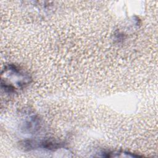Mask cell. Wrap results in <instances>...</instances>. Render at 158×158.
Wrapping results in <instances>:
<instances>
[{
	"instance_id": "6da1fadb",
	"label": "cell",
	"mask_w": 158,
	"mask_h": 158,
	"mask_svg": "<svg viewBox=\"0 0 158 158\" xmlns=\"http://www.w3.org/2000/svg\"><path fill=\"white\" fill-rule=\"evenodd\" d=\"M1 87L6 93H13L28 86L31 80L30 74L14 64L5 66L1 73Z\"/></svg>"
},
{
	"instance_id": "7a4b0ae2",
	"label": "cell",
	"mask_w": 158,
	"mask_h": 158,
	"mask_svg": "<svg viewBox=\"0 0 158 158\" xmlns=\"http://www.w3.org/2000/svg\"><path fill=\"white\" fill-rule=\"evenodd\" d=\"M102 157H139V155L133 153L120 151H107L101 153Z\"/></svg>"
}]
</instances>
